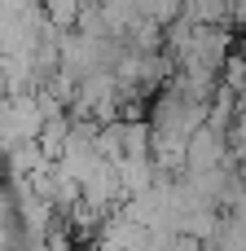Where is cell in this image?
<instances>
[{"mask_svg":"<svg viewBox=\"0 0 246 251\" xmlns=\"http://www.w3.org/2000/svg\"><path fill=\"white\" fill-rule=\"evenodd\" d=\"M48 4H53V22H75V13H79L75 9L79 0H48Z\"/></svg>","mask_w":246,"mask_h":251,"instance_id":"cell-1","label":"cell"}]
</instances>
